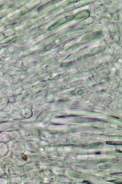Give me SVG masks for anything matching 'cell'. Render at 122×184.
Wrapping results in <instances>:
<instances>
[{"label":"cell","instance_id":"6da1fadb","mask_svg":"<svg viewBox=\"0 0 122 184\" xmlns=\"http://www.w3.org/2000/svg\"><path fill=\"white\" fill-rule=\"evenodd\" d=\"M83 182H84V183H88V184H90L91 183V182L88 181H84Z\"/></svg>","mask_w":122,"mask_h":184}]
</instances>
